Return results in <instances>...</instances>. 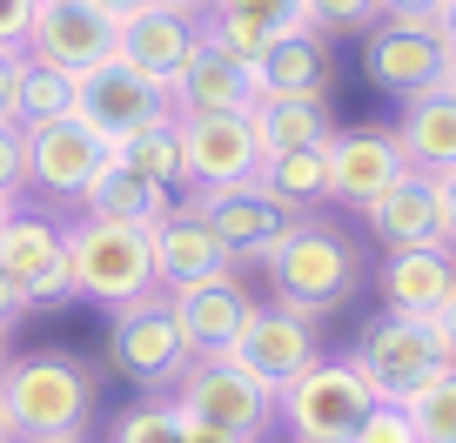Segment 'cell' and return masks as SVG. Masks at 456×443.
Returning a JSON list of instances; mask_svg holds the SVG:
<instances>
[{
	"mask_svg": "<svg viewBox=\"0 0 456 443\" xmlns=\"http://www.w3.org/2000/svg\"><path fill=\"white\" fill-rule=\"evenodd\" d=\"M182 443H248V437H235V430H215V423H195V416H182Z\"/></svg>",
	"mask_w": 456,
	"mask_h": 443,
	"instance_id": "42",
	"label": "cell"
},
{
	"mask_svg": "<svg viewBox=\"0 0 456 443\" xmlns=\"http://www.w3.org/2000/svg\"><path fill=\"white\" fill-rule=\"evenodd\" d=\"M396 410L410 416L416 443H456V363H443L436 376H423L416 390H403Z\"/></svg>",
	"mask_w": 456,
	"mask_h": 443,
	"instance_id": "28",
	"label": "cell"
},
{
	"mask_svg": "<svg viewBox=\"0 0 456 443\" xmlns=\"http://www.w3.org/2000/svg\"><path fill=\"white\" fill-rule=\"evenodd\" d=\"M47 443H81V430H74V437H47Z\"/></svg>",
	"mask_w": 456,
	"mask_h": 443,
	"instance_id": "50",
	"label": "cell"
},
{
	"mask_svg": "<svg viewBox=\"0 0 456 443\" xmlns=\"http://www.w3.org/2000/svg\"><path fill=\"white\" fill-rule=\"evenodd\" d=\"M161 7H175V14H188V21H201L215 7V0H161Z\"/></svg>",
	"mask_w": 456,
	"mask_h": 443,
	"instance_id": "46",
	"label": "cell"
},
{
	"mask_svg": "<svg viewBox=\"0 0 456 443\" xmlns=\"http://www.w3.org/2000/svg\"><path fill=\"white\" fill-rule=\"evenodd\" d=\"M108 357L114 370L128 376V383H142L148 397L155 390H175L188 370V343H182V329H175V309L161 289H148V296L121 302L108 323Z\"/></svg>",
	"mask_w": 456,
	"mask_h": 443,
	"instance_id": "6",
	"label": "cell"
},
{
	"mask_svg": "<svg viewBox=\"0 0 456 443\" xmlns=\"http://www.w3.org/2000/svg\"><path fill=\"white\" fill-rule=\"evenodd\" d=\"M383 21H403V28H436V7L443 0H376Z\"/></svg>",
	"mask_w": 456,
	"mask_h": 443,
	"instance_id": "39",
	"label": "cell"
},
{
	"mask_svg": "<svg viewBox=\"0 0 456 443\" xmlns=\"http://www.w3.org/2000/svg\"><path fill=\"white\" fill-rule=\"evenodd\" d=\"M195 34H201V41H215L222 54L248 61V68H262V54L282 41V34H269L262 21H248V14H201V21H195Z\"/></svg>",
	"mask_w": 456,
	"mask_h": 443,
	"instance_id": "31",
	"label": "cell"
},
{
	"mask_svg": "<svg viewBox=\"0 0 456 443\" xmlns=\"http://www.w3.org/2000/svg\"><path fill=\"white\" fill-rule=\"evenodd\" d=\"M61 235H68L74 296L101 302V309H121V302L161 289V283H155V242H148V229L81 215V222H61Z\"/></svg>",
	"mask_w": 456,
	"mask_h": 443,
	"instance_id": "3",
	"label": "cell"
},
{
	"mask_svg": "<svg viewBox=\"0 0 456 443\" xmlns=\"http://www.w3.org/2000/svg\"><path fill=\"white\" fill-rule=\"evenodd\" d=\"M168 101H175V115H256L262 81H256L248 61L222 54L215 41L195 34V54H188L182 74L168 81Z\"/></svg>",
	"mask_w": 456,
	"mask_h": 443,
	"instance_id": "15",
	"label": "cell"
},
{
	"mask_svg": "<svg viewBox=\"0 0 456 443\" xmlns=\"http://www.w3.org/2000/svg\"><path fill=\"white\" fill-rule=\"evenodd\" d=\"M20 74H28V47H0V121H20Z\"/></svg>",
	"mask_w": 456,
	"mask_h": 443,
	"instance_id": "37",
	"label": "cell"
},
{
	"mask_svg": "<svg viewBox=\"0 0 456 443\" xmlns=\"http://www.w3.org/2000/svg\"><path fill=\"white\" fill-rule=\"evenodd\" d=\"M356 363L370 370V383L383 390L389 403H396L403 390H416L423 376H436L443 363H456V357H450V343H443L436 316H403V309H383V323L362 329Z\"/></svg>",
	"mask_w": 456,
	"mask_h": 443,
	"instance_id": "8",
	"label": "cell"
},
{
	"mask_svg": "<svg viewBox=\"0 0 456 443\" xmlns=\"http://www.w3.org/2000/svg\"><path fill=\"white\" fill-rule=\"evenodd\" d=\"M376 403H389V397L370 383V370H362L356 357H336V363L315 357L302 376H289V383L275 390V416H282L289 437H302V443H349V430H356Z\"/></svg>",
	"mask_w": 456,
	"mask_h": 443,
	"instance_id": "4",
	"label": "cell"
},
{
	"mask_svg": "<svg viewBox=\"0 0 456 443\" xmlns=\"http://www.w3.org/2000/svg\"><path fill=\"white\" fill-rule=\"evenodd\" d=\"M296 443H302V437H296Z\"/></svg>",
	"mask_w": 456,
	"mask_h": 443,
	"instance_id": "52",
	"label": "cell"
},
{
	"mask_svg": "<svg viewBox=\"0 0 456 443\" xmlns=\"http://www.w3.org/2000/svg\"><path fill=\"white\" fill-rule=\"evenodd\" d=\"M349 443H416V430H410V416H403L396 403H376V410L349 430Z\"/></svg>",
	"mask_w": 456,
	"mask_h": 443,
	"instance_id": "36",
	"label": "cell"
},
{
	"mask_svg": "<svg viewBox=\"0 0 456 443\" xmlns=\"http://www.w3.org/2000/svg\"><path fill=\"white\" fill-rule=\"evenodd\" d=\"M262 94H329V47L322 34H289V41H275L269 54H262L256 68Z\"/></svg>",
	"mask_w": 456,
	"mask_h": 443,
	"instance_id": "26",
	"label": "cell"
},
{
	"mask_svg": "<svg viewBox=\"0 0 456 443\" xmlns=\"http://www.w3.org/2000/svg\"><path fill=\"white\" fill-rule=\"evenodd\" d=\"M0 403L14 416L20 443L74 437L94 416V376L74 357H7L0 363Z\"/></svg>",
	"mask_w": 456,
	"mask_h": 443,
	"instance_id": "2",
	"label": "cell"
},
{
	"mask_svg": "<svg viewBox=\"0 0 456 443\" xmlns=\"http://www.w3.org/2000/svg\"><path fill=\"white\" fill-rule=\"evenodd\" d=\"M262 269H269V283H275V302H289V309H302V316L342 309L362 283V262H356V249H349V235H342L336 222H322V215H296Z\"/></svg>",
	"mask_w": 456,
	"mask_h": 443,
	"instance_id": "1",
	"label": "cell"
},
{
	"mask_svg": "<svg viewBox=\"0 0 456 443\" xmlns=\"http://www.w3.org/2000/svg\"><path fill=\"white\" fill-rule=\"evenodd\" d=\"M362 215H370V229H376V242H383V249L450 242V235H443V209H436V182H429L423 168H410L403 182H389Z\"/></svg>",
	"mask_w": 456,
	"mask_h": 443,
	"instance_id": "22",
	"label": "cell"
},
{
	"mask_svg": "<svg viewBox=\"0 0 456 443\" xmlns=\"http://www.w3.org/2000/svg\"><path fill=\"white\" fill-rule=\"evenodd\" d=\"M34 7H41V0H0V47H28Z\"/></svg>",
	"mask_w": 456,
	"mask_h": 443,
	"instance_id": "38",
	"label": "cell"
},
{
	"mask_svg": "<svg viewBox=\"0 0 456 443\" xmlns=\"http://www.w3.org/2000/svg\"><path fill=\"white\" fill-rule=\"evenodd\" d=\"M322 155H329V201H342V209H370L389 182L410 175L396 128H336Z\"/></svg>",
	"mask_w": 456,
	"mask_h": 443,
	"instance_id": "14",
	"label": "cell"
},
{
	"mask_svg": "<svg viewBox=\"0 0 456 443\" xmlns=\"http://www.w3.org/2000/svg\"><path fill=\"white\" fill-rule=\"evenodd\" d=\"M14 209H20V201H14V195H0V229H7V215H14Z\"/></svg>",
	"mask_w": 456,
	"mask_h": 443,
	"instance_id": "48",
	"label": "cell"
},
{
	"mask_svg": "<svg viewBox=\"0 0 456 443\" xmlns=\"http://www.w3.org/2000/svg\"><path fill=\"white\" fill-rule=\"evenodd\" d=\"M256 182L269 188L289 215H309V209H322V201H329V155H322V148H302V155H269Z\"/></svg>",
	"mask_w": 456,
	"mask_h": 443,
	"instance_id": "27",
	"label": "cell"
},
{
	"mask_svg": "<svg viewBox=\"0 0 456 443\" xmlns=\"http://www.w3.org/2000/svg\"><path fill=\"white\" fill-rule=\"evenodd\" d=\"M336 121H329V94H262L256 101V142L269 155H302V148H329Z\"/></svg>",
	"mask_w": 456,
	"mask_h": 443,
	"instance_id": "25",
	"label": "cell"
},
{
	"mask_svg": "<svg viewBox=\"0 0 456 443\" xmlns=\"http://www.w3.org/2000/svg\"><path fill=\"white\" fill-rule=\"evenodd\" d=\"M28 61H47L61 74H87L114 61V21L87 0H41L28 28Z\"/></svg>",
	"mask_w": 456,
	"mask_h": 443,
	"instance_id": "13",
	"label": "cell"
},
{
	"mask_svg": "<svg viewBox=\"0 0 456 443\" xmlns=\"http://www.w3.org/2000/svg\"><path fill=\"white\" fill-rule=\"evenodd\" d=\"M0 195H28V135L20 121H0Z\"/></svg>",
	"mask_w": 456,
	"mask_h": 443,
	"instance_id": "35",
	"label": "cell"
},
{
	"mask_svg": "<svg viewBox=\"0 0 456 443\" xmlns=\"http://www.w3.org/2000/svg\"><path fill=\"white\" fill-rule=\"evenodd\" d=\"M362 68H370V81L383 87V94L410 101V94H423V87L443 81V68H450V47L436 41V28L376 21L370 41H362Z\"/></svg>",
	"mask_w": 456,
	"mask_h": 443,
	"instance_id": "16",
	"label": "cell"
},
{
	"mask_svg": "<svg viewBox=\"0 0 456 443\" xmlns=\"http://www.w3.org/2000/svg\"><path fill=\"white\" fill-rule=\"evenodd\" d=\"M74 115H81L108 148H121L142 128H155V121H175V101H168L161 81L134 74L128 61H101V68L74 74Z\"/></svg>",
	"mask_w": 456,
	"mask_h": 443,
	"instance_id": "7",
	"label": "cell"
},
{
	"mask_svg": "<svg viewBox=\"0 0 456 443\" xmlns=\"http://www.w3.org/2000/svg\"><path fill=\"white\" fill-rule=\"evenodd\" d=\"M456 296V249L429 242V249H389L383 262V302L403 316H436Z\"/></svg>",
	"mask_w": 456,
	"mask_h": 443,
	"instance_id": "23",
	"label": "cell"
},
{
	"mask_svg": "<svg viewBox=\"0 0 456 443\" xmlns=\"http://www.w3.org/2000/svg\"><path fill=\"white\" fill-rule=\"evenodd\" d=\"M188 54H195V21L175 14V7H161V0L114 28V61H128L134 74H148V81H161V87L182 74Z\"/></svg>",
	"mask_w": 456,
	"mask_h": 443,
	"instance_id": "20",
	"label": "cell"
},
{
	"mask_svg": "<svg viewBox=\"0 0 456 443\" xmlns=\"http://www.w3.org/2000/svg\"><path fill=\"white\" fill-rule=\"evenodd\" d=\"M175 410L195 416V423H215V430H235V437L256 443L262 430L275 423V390L262 383L248 363L222 357H188L182 383H175Z\"/></svg>",
	"mask_w": 456,
	"mask_h": 443,
	"instance_id": "5",
	"label": "cell"
},
{
	"mask_svg": "<svg viewBox=\"0 0 456 443\" xmlns=\"http://www.w3.org/2000/svg\"><path fill=\"white\" fill-rule=\"evenodd\" d=\"M396 148H403V161H410V168H423V175L456 168V94H450L443 81L403 101V115H396Z\"/></svg>",
	"mask_w": 456,
	"mask_h": 443,
	"instance_id": "24",
	"label": "cell"
},
{
	"mask_svg": "<svg viewBox=\"0 0 456 443\" xmlns=\"http://www.w3.org/2000/svg\"><path fill=\"white\" fill-rule=\"evenodd\" d=\"M87 7H101V14H108L114 28H121L128 14H142V7H155V0H87Z\"/></svg>",
	"mask_w": 456,
	"mask_h": 443,
	"instance_id": "43",
	"label": "cell"
},
{
	"mask_svg": "<svg viewBox=\"0 0 456 443\" xmlns=\"http://www.w3.org/2000/svg\"><path fill=\"white\" fill-rule=\"evenodd\" d=\"M0 443H20V430H14V416H7V403H0Z\"/></svg>",
	"mask_w": 456,
	"mask_h": 443,
	"instance_id": "47",
	"label": "cell"
},
{
	"mask_svg": "<svg viewBox=\"0 0 456 443\" xmlns=\"http://www.w3.org/2000/svg\"><path fill=\"white\" fill-rule=\"evenodd\" d=\"M228 357L248 363L269 390H282L289 376H302L315 363V316L289 309V302H275V309H248V323H242V336H235Z\"/></svg>",
	"mask_w": 456,
	"mask_h": 443,
	"instance_id": "18",
	"label": "cell"
},
{
	"mask_svg": "<svg viewBox=\"0 0 456 443\" xmlns=\"http://www.w3.org/2000/svg\"><path fill=\"white\" fill-rule=\"evenodd\" d=\"M108 443H182V410H175V397L168 403L148 397V403H134V410H121L114 430H108Z\"/></svg>",
	"mask_w": 456,
	"mask_h": 443,
	"instance_id": "32",
	"label": "cell"
},
{
	"mask_svg": "<svg viewBox=\"0 0 456 443\" xmlns=\"http://www.w3.org/2000/svg\"><path fill=\"white\" fill-rule=\"evenodd\" d=\"M436 329H443V343H450V357H456V296L436 309Z\"/></svg>",
	"mask_w": 456,
	"mask_h": 443,
	"instance_id": "45",
	"label": "cell"
},
{
	"mask_svg": "<svg viewBox=\"0 0 456 443\" xmlns=\"http://www.w3.org/2000/svg\"><path fill=\"white\" fill-rule=\"evenodd\" d=\"M20 316H28V296H20V283L7 269H0V329H14Z\"/></svg>",
	"mask_w": 456,
	"mask_h": 443,
	"instance_id": "41",
	"label": "cell"
},
{
	"mask_svg": "<svg viewBox=\"0 0 456 443\" xmlns=\"http://www.w3.org/2000/svg\"><path fill=\"white\" fill-rule=\"evenodd\" d=\"M309 21H315V34H362L383 21V7L376 0H309Z\"/></svg>",
	"mask_w": 456,
	"mask_h": 443,
	"instance_id": "34",
	"label": "cell"
},
{
	"mask_svg": "<svg viewBox=\"0 0 456 443\" xmlns=\"http://www.w3.org/2000/svg\"><path fill=\"white\" fill-rule=\"evenodd\" d=\"M148 242H155V283L161 289H188V283H208V275H235L228 249L215 242V229L201 222L195 201H175V215H161L155 229H148Z\"/></svg>",
	"mask_w": 456,
	"mask_h": 443,
	"instance_id": "19",
	"label": "cell"
},
{
	"mask_svg": "<svg viewBox=\"0 0 456 443\" xmlns=\"http://www.w3.org/2000/svg\"><path fill=\"white\" fill-rule=\"evenodd\" d=\"M175 309V329H182L188 357H222V349H235V336H242L248 323V289L242 275H208V283H188V289H161Z\"/></svg>",
	"mask_w": 456,
	"mask_h": 443,
	"instance_id": "17",
	"label": "cell"
},
{
	"mask_svg": "<svg viewBox=\"0 0 456 443\" xmlns=\"http://www.w3.org/2000/svg\"><path fill=\"white\" fill-rule=\"evenodd\" d=\"M114 155H128L134 168L148 175V182L175 188V195L188 188V175H182V128H175V121H155V128H142L134 142H121V148H114Z\"/></svg>",
	"mask_w": 456,
	"mask_h": 443,
	"instance_id": "29",
	"label": "cell"
},
{
	"mask_svg": "<svg viewBox=\"0 0 456 443\" xmlns=\"http://www.w3.org/2000/svg\"><path fill=\"white\" fill-rule=\"evenodd\" d=\"M201 222L215 229V242L228 249V262L242 269V262H269V249L289 235V222L296 215L282 209V201L269 195L262 182H235V188H201L195 195Z\"/></svg>",
	"mask_w": 456,
	"mask_h": 443,
	"instance_id": "10",
	"label": "cell"
},
{
	"mask_svg": "<svg viewBox=\"0 0 456 443\" xmlns=\"http://www.w3.org/2000/svg\"><path fill=\"white\" fill-rule=\"evenodd\" d=\"M28 135V188L34 195H54V201H81V188L94 182V168L114 155L81 115H54V121H34Z\"/></svg>",
	"mask_w": 456,
	"mask_h": 443,
	"instance_id": "11",
	"label": "cell"
},
{
	"mask_svg": "<svg viewBox=\"0 0 456 443\" xmlns=\"http://www.w3.org/2000/svg\"><path fill=\"white\" fill-rule=\"evenodd\" d=\"M81 215H101V222H128V229H155L161 215H175V188L148 182L128 155H108L94 168V182L81 188Z\"/></svg>",
	"mask_w": 456,
	"mask_h": 443,
	"instance_id": "21",
	"label": "cell"
},
{
	"mask_svg": "<svg viewBox=\"0 0 456 443\" xmlns=\"http://www.w3.org/2000/svg\"><path fill=\"white\" fill-rule=\"evenodd\" d=\"M436 41L456 54V0H443V7H436Z\"/></svg>",
	"mask_w": 456,
	"mask_h": 443,
	"instance_id": "44",
	"label": "cell"
},
{
	"mask_svg": "<svg viewBox=\"0 0 456 443\" xmlns=\"http://www.w3.org/2000/svg\"><path fill=\"white\" fill-rule=\"evenodd\" d=\"M54 115H74V74L47 68V61H28V74H20V128L54 121Z\"/></svg>",
	"mask_w": 456,
	"mask_h": 443,
	"instance_id": "30",
	"label": "cell"
},
{
	"mask_svg": "<svg viewBox=\"0 0 456 443\" xmlns=\"http://www.w3.org/2000/svg\"><path fill=\"white\" fill-rule=\"evenodd\" d=\"M0 269L20 283L28 309H54V302L74 296V275H68V235H61L54 215H28L14 209L7 229H0Z\"/></svg>",
	"mask_w": 456,
	"mask_h": 443,
	"instance_id": "12",
	"label": "cell"
},
{
	"mask_svg": "<svg viewBox=\"0 0 456 443\" xmlns=\"http://www.w3.org/2000/svg\"><path fill=\"white\" fill-rule=\"evenodd\" d=\"M175 128H182V175H188L195 195L262 175L256 115H175Z\"/></svg>",
	"mask_w": 456,
	"mask_h": 443,
	"instance_id": "9",
	"label": "cell"
},
{
	"mask_svg": "<svg viewBox=\"0 0 456 443\" xmlns=\"http://www.w3.org/2000/svg\"><path fill=\"white\" fill-rule=\"evenodd\" d=\"M208 14H248V21H262L269 34H309L315 21H309V0H215Z\"/></svg>",
	"mask_w": 456,
	"mask_h": 443,
	"instance_id": "33",
	"label": "cell"
},
{
	"mask_svg": "<svg viewBox=\"0 0 456 443\" xmlns=\"http://www.w3.org/2000/svg\"><path fill=\"white\" fill-rule=\"evenodd\" d=\"M0 363H7V329H0Z\"/></svg>",
	"mask_w": 456,
	"mask_h": 443,
	"instance_id": "51",
	"label": "cell"
},
{
	"mask_svg": "<svg viewBox=\"0 0 456 443\" xmlns=\"http://www.w3.org/2000/svg\"><path fill=\"white\" fill-rule=\"evenodd\" d=\"M443 87H450V94H456V54H450V68H443Z\"/></svg>",
	"mask_w": 456,
	"mask_h": 443,
	"instance_id": "49",
	"label": "cell"
},
{
	"mask_svg": "<svg viewBox=\"0 0 456 443\" xmlns=\"http://www.w3.org/2000/svg\"><path fill=\"white\" fill-rule=\"evenodd\" d=\"M436 182V209H443V235H450V249H456V168H443V175H429Z\"/></svg>",
	"mask_w": 456,
	"mask_h": 443,
	"instance_id": "40",
	"label": "cell"
}]
</instances>
